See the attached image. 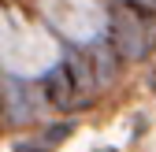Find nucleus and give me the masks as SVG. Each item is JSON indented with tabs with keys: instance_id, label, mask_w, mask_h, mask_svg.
Returning a JSON list of instances; mask_svg holds the SVG:
<instances>
[{
	"instance_id": "1",
	"label": "nucleus",
	"mask_w": 156,
	"mask_h": 152,
	"mask_svg": "<svg viewBox=\"0 0 156 152\" xmlns=\"http://www.w3.org/2000/svg\"><path fill=\"white\" fill-rule=\"evenodd\" d=\"M45 89L52 104H71V93H74V67H56L45 74Z\"/></svg>"
}]
</instances>
